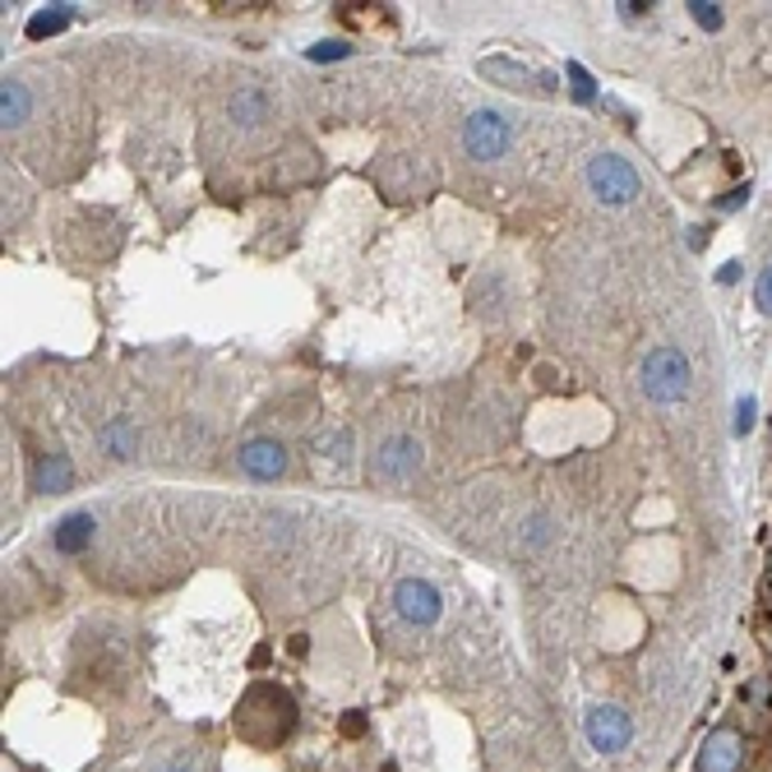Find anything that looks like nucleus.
<instances>
[{"label":"nucleus","instance_id":"nucleus-21","mask_svg":"<svg viewBox=\"0 0 772 772\" xmlns=\"http://www.w3.org/2000/svg\"><path fill=\"white\" fill-rule=\"evenodd\" d=\"M745 199H750V185H735V190H731L726 199H717V208H722V213H731V208H740Z\"/></svg>","mask_w":772,"mask_h":772},{"label":"nucleus","instance_id":"nucleus-18","mask_svg":"<svg viewBox=\"0 0 772 772\" xmlns=\"http://www.w3.org/2000/svg\"><path fill=\"white\" fill-rule=\"evenodd\" d=\"M305 56H311L315 66H329V60H348L352 47H348V42H338V38H324V42H315V47H305Z\"/></svg>","mask_w":772,"mask_h":772},{"label":"nucleus","instance_id":"nucleus-12","mask_svg":"<svg viewBox=\"0 0 772 772\" xmlns=\"http://www.w3.org/2000/svg\"><path fill=\"white\" fill-rule=\"evenodd\" d=\"M28 111H33V98H28V84L19 79H6V88H0V120H6V130H19Z\"/></svg>","mask_w":772,"mask_h":772},{"label":"nucleus","instance_id":"nucleus-10","mask_svg":"<svg viewBox=\"0 0 772 772\" xmlns=\"http://www.w3.org/2000/svg\"><path fill=\"white\" fill-rule=\"evenodd\" d=\"M227 116L236 120L241 130L264 126V120H268V92H260L255 84H241V88L232 92V102H227Z\"/></svg>","mask_w":772,"mask_h":772},{"label":"nucleus","instance_id":"nucleus-13","mask_svg":"<svg viewBox=\"0 0 772 772\" xmlns=\"http://www.w3.org/2000/svg\"><path fill=\"white\" fill-rule=\"evenodd\" d=\"M33 481H38V490H70L75 472H70V462H66V458H60V453H47V458L38 462V472H33Z\"/></svg>","mask_w":772,"mask_h":772},{"label":"nucleus","instance_id":"nucleus-6","mask_svg":"<svg viewBox=\"0 0 772 772\" xmlns=\"http://www.w3.org/2000/svg\"><path fill=\"white\" fill-rule=\"evenodd\" d=\"M393 602H398V615H403V620H412V625H436L440 610H444L440 593L430 588L426 578H403V583L393 588Z\"/></svg>","mask_w":772,"mask_h":772},{"label":"nucleus","instance_id":"nucleus-8","mask_svg":"<svg viewBox=\"0 0 772 772\" xmlns=\"http://www.w3.org/2000/svg\"><path fill=\"white\" fill-rule=\"evenodd\" d=\"M481 75H486L490 84H500V88H514V92H528V88H532V92H555V79H550V75L518 66V60H509V56L481 60Z\"/></svg>","mask_w":772,"mask_h":772},{"label":"nucleus","instance_id":"nucleus-19","mask_svg":"<svg viewBox=\"0 0 772 772\" xmlns=\"http://www.w3.org/2000/svg\"><path fill=\"white\" fill-rule=\"evenodd\" d=\"M754 417H759L754 398H740V403H735V436H750V430H754Z\"/></svg>","mask_w":772,"mask_h":772},{"label":"nucleus","instance_id":"nucleus-16","mask_svg":"<svg viewBox=\"0 0 772 772\" xmlns=\"http://www.w3.org/2000/svg\"><path fill=\"white\" fill-rule=\"evenodd\" d=\"M565 75H569V92H574V102H597V79L578 66V60H569L565 66Z\"/></svg>","mask_w":772,"mask_h":772},{"label":"nucleus","instance_id":"nucleus-23","mask_svg":"<svg viewBox=\"0 0 772 772\" xmlns=\"http://www.w3.org/2000/svg\"><path fill=\"white\" fill-rule=\"evenodd\" d=\"M768 583H772V565H768Z\"/></svg>","mask_w":772,"mask_h":772},{"label":"nucleus","instance_id":"nucleus-5","mask_svg":"<svg viewBox=\"0 0 772 772\" xmlns=\"http://www.w3.org/2000/svg\"><path fill=\"white\" fill-rule=\"evenodd\" d=\"M745 768V735L735 726H717L698 750V772H740Z\"/></svg>","mask_w":772,"mask_h":772},{"label":"nucleus","instance_id":"nucleus-11","mask_svg":"<svg viewBox=\"0 0 772 772\" xmlns=\"http://www.w3.org/2000/svg\"><path fill=\"white\" fill-rule=\"evenodd\" d=\"M92 528H98V522H92V514H66L56 522V532H51V541H56V550L60 555H84V546L92 541Z\"/></svg>","mask_w":772,"mask_h":772},{"label":"nucleus","instance_id":"nucleus-3","mask_svg":"<svg viewBox=\"0 0 772 772\" xmlns=\"http://www.w3.org/2000/svg\"><path fill=\"white\" fill-rule=\"evenodd\" d=\"M462 148H468L477 163L505 158V148H509V120L500 111H472L468 126H462Z\"/></svg>","mask_w":772,"mask_h":772},{"label":"nucleus","instance_id":"nucleus-2","mask_svg":"<svg viewBox=\"0 0 772 772\" xmlns=\"http://www.w3.org/2000/svg\"><path fill=\"white\" fill-rule=\"evenodd\" d=\"M588 185H593V195L610 208H620V204H634L638 199V172L625 163V158H615V153H597V158L588 163Z\"/></svg>","mask_w":772,"mask_h":772},{"label":"nucleus","instance_id":"nucleus-7","mask_svg":"<svg viewBox=\"0 0 772 772\" xmlns=\"http://www.w3.org/2000/svg\"><path fill=\"white\" fill-rule=\"evenodd\" d=\"M236 462H241L245 477H255V481H277V477L287 472V449L277 444V440H268V436H260V440H251V444H241Z\"/></svg>","mask_w":772,"mask_h":772},{"label":"nucleus","instance_id":"nucleus-20","mask_svg":"<svg viewBox=\"0 0 772 772\" xmlns=\"http://www.w3.org/2000/svg\"><path fill=\"white\" fill-rule=\"evenodd\" d=\"M754 305L763 315H772V264L759 273V283H754Z\"/></svg>","mask_w":772,"mask_h":772},{"label":"nucleus","instance_id":"nucleus-4","mask_svg":"<svg viewBox=\"0 0 772 772\" xmlns=\"http://www.w3.org/2000/svg\"><path fill=\"white\" fill-rule=\"evenodd\" d=\"M583 731H588V745L602 750V754H620L629 740H634V722L625 707H615V703H602L588 713V722H583Z\"/></svg>","mask_w":772,"mask_h":772},{"label":"nucleus","instance_id":"nucleus-22","mask_svg":"<svg viewBox=\"0 0 772 772\" xmlns=\"http://www.w3.org/2000/svg\"><path fill=\"white\" fill-rule=\"evenodd\" d=\"M740 268H745V264H740V260H731V264H722V273H717V277H722L726 287H731V283H740Z\"/></svg>","mask_w":772,"mask_h":772},{"label":"nucleus","instance_id":"nucleus-14","mask_svg":"<svg viewBox=\"0 0 772 772\" xmlns=\"http://www.w3.org/2000/svg\"><path fill=\"white\" fill-rule=\"evenodd\" d=\"M75 19V10L70 6H47V10H38L33 19H28V38H51V33H60V28H66Z\"/></svg>","mask_w":772,"mask_h":772},{"label":"nucleus","instance_id":"nucleus-15","mask_svg":"<svg viewBox=\"0 0 772 772\" xmlns=\"http://www.w3.org/2000/svg\"><path fill=\"white\" fill-rule=\"evenodd\" d=\"M102 449H107L111 458H130V453H135V430H130V421H111V426L102 430Z\"/></svg>","mask_w":772,"mask_h":772},{"label":"nucleus","instance_id":"nucleus-1","mask_svg":"<svg viewBox=\"0 0 772 772\" xmlns=\"http://www.w3.org/2000/svg\"><path fill=\"white\" fill-rule=\"evenodd\" d=\"M690 356L681 348H657V352H647L643 361V393L653 398V403L662 408H675V403H685L690 398Z\"/></svg>","mask_w":772,"mask_h":772},{"label":"nucleus","instance_id":"nucleus-9","mask_svg":"<svg viewBox=\"0 0 772 772\" xmlns=\"http://www.w3.org/2000/svg\"><path fill=\"white\" fill-rule=\"evenodd\" d=\"M417 468H421V444L408 436L384 440L375 453V477H384V481H408Z\"/></svg>","mask_w":772,"mask_h":772},{"label":"nucleus","instance_id":"nucleus-17","mask_svg":"<svg viewBox=\"0 0 772 772\" xmlns=\"http://www.w3.org/2000/svg\"><path fill=\"white\" fill-rule=\"evenodd\" d=\"M690 14H694V23L703 28V33H717V28L726 23V14H722V6H707V0H690L685 6Z\"/></svg>","mask_w":772,"mask_h":772}]
</instances>
